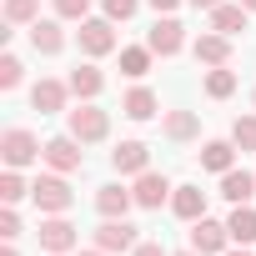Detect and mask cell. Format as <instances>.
<instances>
[{"label":"cell","mask_w":256,"mask_h":256,"mask_svg":"<svg viewBox=\"0 0 256 256\" xmlns=\"http://www.w3.org/2000/svg\"><path fill=\"white\" fill-rule=\"evenodd\" d=\"M246 6H241V0H236V6H226V0H221V6L211 10V30H221V36H241L246 30Z\"/></svg>","instance_id":"cell-17"},{"label":"cell","mask_w":256,"mask_h":256,"mask_svg":"<svg viewBox=\"0 0 256 256\" xmlns=\"http://www.w3.org/2000/svg\"><path fill=\"white\" fill-rule=\"evenodd\" d=\"M171 211H176L181 221H201V216H206V191H201V186H176V191H171Z\"/></svg>","instance_id":"cell-13"},{"label":"cell","mask_w":256,"mask_h":256,"mask_svg":"<svg viewBox=\"0 0 256 256\" xmlns=\"http://www.w3.org/2000/svg\"><path fill=\"white\" fill-rule=\"evenodd\" d=\"M0 236H6V241H16V236H20V216H16V206L0 211Z\"/></svg>","instance_id":"cell-32"},{"label":"cell","mask_w":256,"mask_h":256,"mask_svg":"<svg viewBox=\"0 0 256 256\" xmlns=\"http://www.w3.org/2000/svg\"><path fill=\"white\" fill-rule=\"evenodd\" d=\"M20 196H30V186H26V181H20V171L10 166L6 176H0V201H6V206H16Z\"/></svg>","instance_id":"cell-28"},{"label":"cell","mask_w":256,"mask_h":256,"mask_svg":"<svg viewBox=\"0 0 256 256\" xmlns=\"http://www.w3.org/2000/svg\"><path fill=\"white\" fill-rule=\"evenodd\" d=\"M120 110L131 116V120H151V116H156V96H151L146 86H136V90H126V100H120Z\"/></svg>","instance_id":"cell-21"},{"label":"cell","mask_w":256,"mask_h":256,"mask_svg":"<svg viewBox=\"0 0 256 256\" xmlns=\"http://www.w3.org/2000/svg\"><path fill=\"white\" fill-rule=\"evenodd\" d=\"M131 256H166V251H161V246H156V241H141V246H136V251H131Z\"/></svg>","instance_id":"cell-34"},{"label":"cell","mask_w":256,"mask_h":256,"mask_svg":"<svg viewBox=\"0 0 256 256\" xmlns=\"http://www.w3.org/2000/svg\"><path fill=\"white\" fill-rule=\"evenodd\" d=\"M136 206V191H126V186H100L96 191V211L100 216H126Z\"/></svg>","instance_id":"cell-16"},{"label":"cell","mask_w":256,"mask_h":256,"mask_svg":"<svg viewBox=\"0 0 256 256\" xmlns=\"http://www.w3.org/2000/svg\"><path fill=\"white\" fill-rule=\"evenodd\" d=\"M86 10H90V0H56V16L60 20H90Z\"/></svg>","instance_id":"cell-30"},{"label":"cell","mask_w":256,"mask_h":256,"mask_svg":"<svg viewBox=\"0 0 256 256\" xmlns=\"http://www.w3.org/2000/svg\"><path fill=\"white\" fill-rule=\"evenodd\" d=\"M186 26L176 20V16H161L151 30H146V46H151V56H176L181 46H186V36H181Z\"/></svg>","instance_id":"cell-7"},{"label":"cell","mask_w":256,"mask_h":256,"mask_svg":"<svg viewBox=\"0 0 256 256\" xmlns=\"http://www.w3.org/2000/svg\"><path fill=\"white\" fill-rule=\"evenodd\" d=\"M231 90H236V70H226V66H211V70H206V96L226 100Z\"/></svg>","instance_id":"cell-25"},{"label":"cell","mask_w":256,"mask_h":256,"mask_svg":"<svg viewBox=\"0 0 256 256\" xmlns=\"http://www.w3.org/2000/svg\"><path fill=\"white\" fill-rule=\"evenodd\" d=\"M161 131H166L171 141H191V136H196V116H191V110H166Z\"/></svg>","instance_id":"cell-24"},{"label":"cell","mask_w":256,"mask_h":256,"mask_svg":"<svg viewBox=\"0 0 256 256\" xmlns=\"http://www.w3.org/2000/svg\"><path fill=\"white\" fill-rule=\"evenodd\" d=\"M221 196H226L231 206H246V201L256 196V176H251V171H236V166L221 171Z\"/></svg>","instance_id":"cell-14"},{"label":"cell","mask_w":256,"mask_h":256,"mask_svg":"<svg viewBox=\"0 0 256 256\" xmlns=\"http://www.w3.org/2000/svg\"><path fill=\"white\" fill-rule=\"evenodd\" d=\"M116 20H80V50L86 56H110L116 50Z\"/></svg>","instance_id":"cell-8"},{"label":"cell","mask_w":256,"mask_h":256,"mask_svg":"<svg viewBox=\"0 0 256 256\" xmlns=\"http://www.w3.org/2000/svg\"><path fill=\"white\" fill-rule=\"evenodd\" d=\"M176 256H201V251H176Z\"/></svg>","instance_id":"cell-39"},{"label":"cell","mask_w":256,"mask_h":256,"mask_svg":"<svg viewBox=\"0 0 256 256\" xmlns=\"http://www.w3.org/2000/svg\"><path fill=\"white\" fill-rule=\"evenodd\" d=\"M66 86H70V96H80V100H96V96H100V86H106V76H100L96 66H76Z\"/></svg>","instance_id":"cell-19"},{"label":"cell","mask_w":256,"mask_h":256,"mask_svg":"<svg viewBox=\"0 0 256 256\" xmlns=\"http://www.w3.org/2000/svg\"><path fill=\"white\" fill-rule=\"evenodd\" d=\"M146 6H151V10H156V16H171V10H176V6H181V0H146Z\"/></svg>","instance_id":"cell-33"},{"label":"cell","mask_w":256,"mask_h":256,"mask_svg":"<svg viewBox=\"0 0 256 256\" xmlns=\"http://www.w3.org/2000/svg\"><path fill=\"white\" fill-rule=\"evenodd\" d=\"M191 50H196V60H201V66H226V60H231V36L211 30V36H201Z\"/></svg>","instance_id":"cell-15"},{"label":"cell","mask_w":256,"mask_h":256,"mask_svg":"<svg viewBox=\"0 0 256 256\" xmlns=\"http://www.w3.org/2000/svg\"><path fill=\"white\" fill-rule=\"evenodd\" d=\"M80 256H110V251H100V246H90V251H80Z\"/></svg>","instance_id":"cell-37"},{"label":"cell","mask_w":256,"mask_h":256,"mask_svg":"<svg viewBox=\"0 0 256 256\" xmlns=\"http://www.w3.org/2000/svg\"><path fill=\"white\" fill-rule=\"evenodd\" d=\"M50 256H56V251H50Z\"/></svg>","instance_id":"cell-42"},{"label":"cell","mask_w":256,"mask_h":256,"mask_svg":"<svg viewBox=\"0 0 256 256\" xmlns=\"http://www.w3.org/2000/svg\"><path fill=\"white\" fill-rule=\"evenodd\" d=\"M226 241H231V226H226V221H211V216L191 221V251H201V256H226Z\"/></svg>","instance_id":"cell-5"},{"label":"cell","mask_w":256,"mask_h":256,"mask_svg":"<svg viewBox=\"0 0 256 256\" xmlns=\"http://www.w3.org/2000/svg\"><path fill=\"white\" fill-rule=\"evenodd\" d=\"M191 6H196V10H216V6H221V0H191Z\"/></svg>","instance_id":"cell-35"},{"label":"cell","mask_w":256,"mask_h":256,"mask_svg":"<svg viewBox=\"0 0 256 256\" xmlns=\"http://www.w3.org/2000/svg\"><path fill=\"white\" fill-rule=\"evenodd\" d=\"M20 76H26L20 56H0V90H16V86H20Z\"/></svg>","instance_id":"cell-29"},{"label":"cell","mask_w":256,"mask_h":256,"mask_svg":"<svg viewBox=\"0 0 256 256\" xmlns=\"http://www.w3.org/2000/svg\"><path fill=\"white\" fill-rule=\"evenodd\" d=\"M30 201H36V206H40L46 216H66L76 196H70V186H66V176L56 171V176H40V181L30 186Z\"/></svg>","instance_id":"cell-2"},{"label":"cell","mask_w":256,"mask_h":256,"mask_svg":"<svg viewBox=\"0 0 256 256\" xmlns=\"http://www.w3.org/2000/svg\"><path fill=\"white\" fill-rule=\"evenodd\" d=\"M141 0H106V20H131Z\"/></svg>","instance_id":"cell-31"},{"label":"cell","mask_w":256,"mask_h":256,"mask_svg":"<svg viewBox=\"0 0 256 256\" xmlns=\"http://www.w3.org/2000/svg\"><path fill=\"white\" fill-rule=\"evenodd\" d=\"M231 141H236V151H256V116H236L231 120Z\"/></svg>","instance_id":"cell-27"},{"label":"cell","mask_w":256,"mask_h":256,"mask_svg":"<svg viewBox=\"0 0 256 256\" xmlns=\"http://www.w3.org/2000/svg\"><path fill=\"white\" fill-rule=\"evenodd\" d=\"M96 246L116 256V251H136L141 241H136V226L126 221V216H106V221H100V231H96Z\"/></svg>","instance_id":"cell-6"},{"label":"cell","mask_w":256,"mask_h":256,"mask_svg":"<svg viewBox=\"0 0 256 256\" xmlns=\"http://www.w3.org/2000/svg\"><path fill=\"white\" fill-rule=\"evenodd\" d=\"M226 256H251V251H226Z\"/></svg>","instance_id":"cell-40"},{"label":"cell","mask_w":256,"mask_h":256,"mask_svg":"<svg viewBox=\"0 0 256 256\" xmlns=\"http://www.w3.org/2000/svg\"><path fill=\"white\" fill-rule=\"evenodd\" d=\"M231 161H236V141H206L201 146V166L206 171H231Z\"/></svg>","instance_id":"cell-20"},{"label":"cell","mask_w":256,"mask_h":256,"mask_svg":"<svg viewBox=\"0 0 256 256\" xmlns=\"http://www.w3.org/2000/svg\"><path fill=\"white\" fill-rule=\"evenodd\" d=\"M40 161L50 166V171H60V176H70V171H80L86 166V151H80V141L66 131V136H56V141H46V151H40Z\"/></svg>","instance_id":"cell-4"},{"label":"cell","mask_w":256,"mask_h":256,"mask_svg":"<svg viewBox=\"0 0 256 256\" xmlns=\"http://www.w3.org/2000/svg\"><path fill=\"white\" fill-rule=\"evenodd\" d=\"M30 46H36L40 56H60V46H66V30H60L56 20H36V26H30Z\"/></svg>","instance_id":"cell-18"},{"label":"cell","mask_w":256,"mask_h":256,"mask_svg":"<svg viewBox=\"0 0 256 256\" xmlns=\"http://www.w3.org/2000/svg\"><path fill=\"white\" fill-rule=\"evenodd\" d=\"M40 151H46V146L26 131V126H10V131L0 136V156H6V166H16V171L30 166V161H40Z\"/></svg>","instance_id":"cell-3"},{"label":"cell","mask_w":256,"mask_h":256,"mask_svg":"<svg viewBox=\"0 0 256 256\" xmlns=\"http://www.w3.org/2000/svg\"><path fill=\"white\" fill-rule=\"evenodd\" d=\"M146 70H151V46H126V50H120V76L141 80Z\"/></svg>","instance_id":"cell-22"},{"label":"cell","mask_w":256,"mask_h":256,"mask_svg":"<svg viewBox=\"0 0 256 256\" xmlns=\"http://www.w3.org/2000/svg\"><path fill=\"white\" fill-rule=\"evenodd\" d=\"M66 96H70V86H60V80H36L30 106H36L40 116H56V110H66Z\"/></svg>","instance_id":"cell-12"},{"label":"cell","mask_w":256,"mask_h":256,"mask_svg":"<svg viewBox=\"0 0 256 256\" xmlns=\"http://www.w3.org/2000/svg\"><path fill=\"white\" fill-rule=\"evenodd\" d=\"M36 236H40V246H46V251H56V256L76 246V226H70L66 216H50V221H40V231H36Z\"/></svg>","instance_id":"cell-10"},{"label":"cell","mask_w":256,"mask_h":256,"mask_svg":"<svg viewBox=\"0 0 256 256\" xmlns=\"http://www.w3.org/2000/svg\"><path fill=\"white\" fill-rule=\"evenodd\" d=\"M251 100H256V96H251Z\"/></svg>","instance_id":"cell-41"},{"label":"cell","mask_w":256,"mask_h":256,"mask_svg":"<svg viewBox=\"0 0 256 256\" xmlns=\"http://www.w3.org/2000/svg\"><path fill=\"white\" fill-rule=\"evenodd\" d=\"M226 226H231V241H241V246H251V241H256V211H251V206H236Z\"/></svg>","instance_id":"cell-23"},{"label":"cell","mask_w":256,"mask_h":256,"mask_svg":"<svg viewBox=\"0 0 256 256\" xmlns=\"http://www.w3.org/2000/svg\"><path fill=\"white\" fill-rule=\"evenodd\" d=\"M0 256H20V251H16V241H6V246H0Z\"/></svg>","instance_id":"cell-36"},{"label":"cell","mask_w":256,"mask_h":256,"mask_svg":"<svg viewBox=\"0 0 256 256\" xmlns=\"http://www.w3.org/2000/svg\"><path fill=\"white\" fill-rule=\"evenodd\" d=\"M6 20L10 26H36L40 20V0H6Z\"/></svg>","instance_id":"cell-26"},{"label":"cell","mask_w":256,"mask_h":256,"mask_svg":"<svg viewBox=\"0 0 256 256\" xmlns=\"http://www.w3.org/2000/svg\"><path fill=\"white\" fill-rule=\"evenodd\" d=\"M241 6H246V10H256V0H241Z\"/></svg>","instance_id":"cell-38"},{"label":"cell","mask_w":256,"mask_h":256,"mask_svg":"<svg viewBox=\"0 0 256 256\" xmlns=\"http://www.w3.org/2000/svg\"><path fill=\"white\" fill-rule=\"evenodd\" d=\"M66 126H70V136H76L80 146H90V141H106V131H110V116H106L100 106L80 100L76 110H66Z\"/></svg>","instance_id":"cell-1"},{"label":"cell","mask_w":256,"mask_h":256,"mask_svg":"<svg viewBox=\"0 0 256 256\" xmlns=\"http://www.w3.org/2000/svg\"><path fill=\"white\" fill-rule=\"evenodd\" d=\"M131 191H136V206H146V211H156L161 201H171V191H176V186H171L166 176H156V171H141Z\"/></svg>","instance_id":"cell-9"},{"label":"cell","mask_w":256,"mask_h":256,"mask_svg":"<svg viewBox=\"0 0 256 256\" xmlns=\"http://www.w3.org/2000/svg\"><path fill=\"white\" fill-rule=\"evenodd\" d=\"M146 161H151V151H146L141 141H120V146L110 151V166H116L120 176H141V171H146Z\"/></svg>","instance_id":"cell-11"}]
</instances>
